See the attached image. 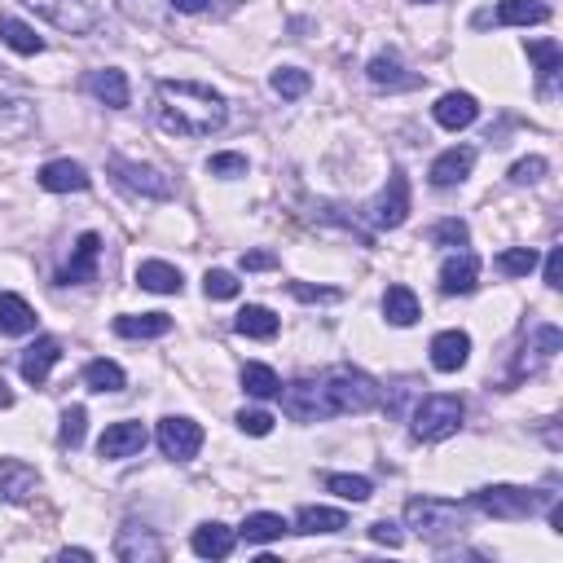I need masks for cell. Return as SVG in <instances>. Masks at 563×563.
I'll return each mask as SVG.
<instances>
[{
	"mask_svg": "<svg viewBox=\"0 0 563 563\" xmlns=\"http://www.w3.org/2000/svg\"><path fill=\"white\" fill-rule=\"evenodd\" d=\"M110 172H115V181L132 194H146V198H172L176 194V181L168 172L150 168V163H132V159H124V154L110 159Z\"/></svg>",
	"mask_w": 563,
	"mask_h": 563,
	"instance_id": "obj_7",
	"label": "cell"
},
{
	"mask_svg": "<svg viewBox=\"0 0 563 563\" xmlns=\"http://www.w3.org/2000/svg\"><path fill=\"white\" fill-rule=\"evenodd\" d=\"M36 181H40L49 194H80V190H88V172H84V163H75V159H53V163H44Z\"/></svg>",
	"mask_w": 563,
	"mask_h": 563,
	"instance_id": "obj_19",
	"label": "cell"
},
{
	"mask_svg": "<svg viewBox=\"0 0 563 563\" xmlns=\"http://www.w3.org/2000/svg\"><path fill=\"white\" fill-rule=\"evenodd\" d=\"M9 405H14V392H9V383L0 379V410H9Z\"/></svg>",
	"mask_w": 563,
	"mask_h": 563,
	"instance_id": "obj_50",
	"label": "cell"
},
{
	"mask_svg": "<svg viewBox=\"0 0 563 563\" xmlns=\"http://www.w3.org/2000/svg\"><path fill=\"white\" fill-rule=\"evenodd\" d=\"M58 559H93V550H62Z\"/></svg>",
	"mask_w": 563,
	"mask_h": 563,
	"instance_id": "obj_51",
	"label": "cell"
},
{
	"mask_svg": "<svg viewBox=\"0 0 563 563\" xmlns=\"http://www.w3.org/2000/svg\"><path fill=\"white\" fill-rule=\"evenodd\" d=\"M115 555L124 563H159L163 555H168V546L159 542V533H154V528L128 520L124 528H119V537H115Z\"/></svg>",
	"mask_w": 563,
	"mask_h": 563,
	"instance_id": "obj_10",
	"label": "cell"
},
{
	"mask_svg": "<svg viewBox=\"0 0 563 563\" xmlns=\"http://www.w3.org/2000/svg\"><path fill=\"white\" fill-rule=\"evenodd\" d=\"M366 212H370V220L379 229H401L405 225V216H410V181H405L401 168H392L388 185H383L379 198H374Z\"/></svg>",
	"mask_w": 563,
	"mask_h": 563,
	"instance_id": "obj_8",
	"label": "cell"
},
{
	"mask_svg": "<svg viewBox=\"0 0 563 563\" xmlns=\"http://www.w3.org/2000/svg\"><path fill=\"white\" fill-rule=\"evenodd\" d=\"M471 168H476V150L471 146H454L445 154H436L432 172H427V181L436 185V190H449V185H462L471 176Z\"/></svg>",
	"mask_w": 563,
	"mask_h": 563,
	"instance_id": "obj_15",
	"label": "cell"
},
{
	"mask_svg": "<svg viewBox=\"0 0 563 563\" xmlns=\"http://www.w3.org/2000/svg\"><path fill=\"white\" fill-rule=\"evenodd\" d=\"M563 278V251L559 247H550V256H546V286H550V291H559V282Z\"/></svg>",
	"mask_w": 563,
	"mask_h": 563,
	"instance_id": "obj_48",
	"label": "cell"
},
{
	"mask_svg": "<svg viewBox=\"0 0 563 563\" xmlns=\"http://www.w3.org/2000/svg\"><path fill=\"white\" fill-rule=\"evenodd\" d=\"M418 5H423V0H418Z\"/></svg>",
	"mask_w": 563,
	"mask_h": 563,
	"instance_id": "obj_52",
	"label": "cell"
},
{
	"mask_svg": "<svg viewBox=\"0 0 563 563\" xmlns=\"http://www.w3.org/2000/svg\"><path fill=\"white\" fill-rule=\"evenodd\" d=\"M58 361H62V344H58V339H53V335H40L36 344H31L27 352H22L18 370H22V379H27V383H36V388H40V383L49 379V370L58 366Z\"/></svg>",
	"mask_w": 563,
	"mask_h": 563,
	"instance_id": "obj_18",
	"label": "cell"
},
{
	"mask_svg": "<svg viewBox=\"0 0 563 563\" xmlns=\"http://www.w3.org/2000/svg\"><path fill=\"white\" fill-rule=\"evenodd\" d=\"M344 528H348V515L330 511V506H300V515H295V533H304V537L344 533Z\"/></svg>",
	"mask_w": 563,
	"mask_h": 563,
	"instance_id": "obj_25",
	"label": "cell"
},
{
	"mask_svg": "<svg viewBox=\"0 0 563 563\" xmlns=\"http://www.w3.org/2000/svg\"><path fill=\"white\" fill-rule=\"evenodd\" d=\"M234 330H238V335H247V339H273V335H278V317H273L264 304H247L234 317Z\"/></svg>",
	"mask_w": 563,
	"mask_h": 563,
	"instance_id": "obj_33",
	"label": "cell"
},
{
	"mask_svg": "<svg viewBox=\"0 0 563 563\" xmlns=\"http://www.w3.org/2000/svg\"><path fill=\"white\" fill-rule=\"evenodd\" d=\"M471 361V335L467 330H440L432 339V366L440 374H458Z\"/></svg>",
	"mask_w": 563,
	"mask_h": 563,
	"instance_id": "obj_16",
	"label": "cell"
},
{
	"mask_svg": "<svg viewBox=\"0 0 563 563\" xmlns=\"http://www.w3.org/2000/svg\"><path fill=\"white\" fill-rule=\"evenodd\" d=\"M273 264H278L273 251H242V269L247 273H264V269H273Z\"/></svg>",
	"mask_w": 563,
	"mask_h": 563,
	"instance_id": "obj_47",
	"label": "cell"
},
{
	"mask_svg": "<svg viewBox=\"0 0 563 563\" xmlns=\"http://www.w3.org/2000/svg\"><path fill=\"white\" fill-rule=\"evenodd\" d=\"M242 392L256 396V401H278V396H282L278 370H273V366H260V361L242 366Z\"/></svg>",
	"mask_w": 563,
	"mask_h": 563,
	"instance_id": "obj_30",
	"label": "cell"
},
{
	"mask_svg": "<svg viewBox=\"0 0 563 563\" xmlns=\"http://www.w3.org/2000/svg\"><path fill=\"white\" fill-rule=\"evenodd\" d=\"M146 423H132V418H124V423H110L102 440H97V454H102L106 462H119V458H137L141 449H146Z\"/></svg>",
	"mask_w": 563,
	"mask_h": 563,
	"instance_id": "obj_11",
	"label": "cell"
},
{
	"mask_svg": "<svg viewBox=\"0 0 563 563\" xmlns=\"http://www.w3.org/2000/svg\"><path fill=\"white\" fill-rule=\"evenodd\" d=\"M550 18L546 0H502L498 5V22L502 27H537V22Z\"/></svg>",
	"mask_w": 563,
	"mask_h": 563,
	"instance_id": "obj_31",
	"label": "cell"
},
{
	"mask_svg": "<svg viewBox=\"0 0 563 563\" xmlns=\"http://www.w3.org/2000/svg\"><path fill=\"white\" fill-rule=\"evenodd\" d=\"M546 168H550V163L542 159V154H533V159H520V163H515V168H511V181H515V185H533V181H542V176H546Z\"/></svg>",
	"mask_w": 563,
	"mask_h": 563,
	"instance_id": "obj_43",
	"label": "cell"
},
{
	"mask_svg": "<svg viewBox=\"0 0 563 563\" xmlns=\"http://www.w3.org/2000/svg\"><path fill=\"white\" fill-rule=\"evenodd\" d=\"M212 176H247V154H212L207 159Z\"/></svg>",
	"mask_w": 563,
	"mask_h": 563,
	"instance_id": "obj_42",
	"label": "cell"
},
{
	"mask_svg": "<svg viewBox=\"0 0 563 563\" xmlns=\"http://www.w3.org/2000/svg\"><path fill=\"white\" fill-rule=\"evenodd\" d=\"M36 330V308L22 295H0V335H31Z\"/></svg>",
	"mask_w": 563,
	"mask_h": 563,
	"instance_id": "obj_27",
	"label": "cell"
},
{
	"mask_svg": "<svg viewBox=\"0 0 563 563\" xmlns=\"http://www.w3.org/2000/svg\"><path fill=\"white\" fill-rule=\"evenodd\" d=\"M22 5H31L66 36H88V31L102 27V5L97 0H22Z\"/></svg>",
	"mask_w": 563,
	"mask_h": 563,
	"instance_id": "obj_6",
	"label": "cell"
},
{
	"mask_svg": "<svg viewBox=\"0 0 563 563\" xmlns=\"http://www.w3.org/2000/svg\"><path fill=\"white\" fill-rule=\"evenodd\" d=\"M432 115H436V124H440V128L458 132V128H471V124H476L480 102H476L471 93H445V97H440V102L432 106Z\"/></svg>",
	"mask_w": 563,
	"mask_h": 563,
	"instance_id": "obj_21",
	"label": "cell"
},
{
	"mask_svg": "<svg viewBox=\"0 0 563 563\" xmlns=\"http://www.w3.org/2000/svg\"><path fill=\"white\" fill-rule=\"evenodd\" d=\"M528 58L537 62V88H542V97H555L559 71H563V49L555 40H533L528 44Z\"/></svg>",
	"mask_w": 563,
	"mask_h": 563,
	"instance_id": "obj_22",
	"label": "cell"
},
{
	"mask_svg": "<svg viewBox=\"0 0 563 563\" xmlns=\"http://www.w3.org/2000/svg\"><path fill=\"white\" fill-rule=\"evenodd\" d=\"M370 542H379V546H388V550H396L405 542V533L396 528L392 520H379V524H370Z\"/></svg>",
	"mask_w": 563,
	"mask_h": 563,
	"instance_id": "obj_45",
	"label": "cell"
},
{
	"mask_svg": "<svg viewBox=\"0 0 563 563\" xmlns=\"http://www.w3.org/2000/svg\"><path fill=\"white\" fill-rule=\"evenodd\" d=\"M97 260H102V234H80L75 242L71 260H66V269L58 273V286H80V282H93L97 278Z\"/></svg>",
	"mask_w": 563,
	"mask_h": 563,
	"instance_id": "obj_13",
	"label": "cell"
},
{
	"mask_svg": "<svg viewBox=\"0 0 563 563\" xmlns=\"http://www.w3.org/2000/svg\"><path fill=\"white\" fill-rule=\"evenodd\" d=\"M0 40H5L14 53H22V58H31V53L44 49V40L36 36V27H27L22 18H0Z\"/></svg>",
	"mask_w": 563,
	"mask_h": 563,
	"instance_id": "obj_35",
	"label": "cell"
},
{
	"mask_svg": "<svg viewBox=\"0 0 563 563\" xmlns=\"http://www.w3.org/2000/svg\"><path fill=\"white\" fill-rule=\"evenodd\" d=\"M234 423H238L247 436H269V432H273V414H264V410H242Z\"/></svg>",
	"mask_w": 563,
	"mask_h": 563,
	"instance_id": "obj_44",
	"label": "cell"
},
{
	"mask_svg": "<svg viewBox=\"0 0 563 563\" xmlns=\"http://www.w3.org/2000/svg\"><path fill=\"white\" fill-rule=\"evenodd\" d=\"M88 93L97 97L102 106H110V110H124L128 106V75L124 71H115V66H102V71H88Z\"/></svg>",
	"mask_w": 563,
	"mask_h": 563,
	"instance_id": "obj_20",
	"label": "cell"
},
{
	"mask_svg": "<svg viewBox=\"0 0 563 563\" xmlns=\"http://www.w3.org/2000/svg\"><path fill=\"white\" fill-rule=\"evenodd\" d=\"M555 502V493H537V489H520V484H489V489H476L471 493V506L493 520H528L537 515L542 506Z\"/></svg>",
	"mask_w": 563,
	"mask_h": 563,
	"instance_id": "obj_4",
	"label": "cell"
},
{
	"mask_svg": "<svg viewBox=\"0 0 563 563\" xmlns=\"http://www.w3.org/2000/svg\"><path fill=\"white\" fill-rule=\"evenodd\" d=\"M172 330V317L168 313H124L115 317V335L124 339H159Z\"/></svg>",
	"mask_w": 563,
	"mask_h": 563,
	"instance_id": "obj_26",
	"label": "cell"
},
{
	"mask_svg": "<svg viewBox=\"0 0 563 563\" xmlns=\"http://www.w3.org/2000/svg\"><path fill=\"white\" fill-rule=\"evenodd\" d=\"M159 449H163V458H172V462H190L198 449H203V427L194 423V418H181V414H168L159 423Z\"/></svg>",
	"mask_w": 563,
	"mask_h": 563,
	"instance_id": "obj_9",
	"label": "cell"
},
{
	"mask_svg": "<svg viewBox=\"0 0 563 563\" xmlns=\"http://www.w3.org/2000/svg\"><path fill=\"white\" fill-rule=\"evenodd\" d=\"M366 75H370L374 88H414L418 84V75H405V66L396 53H379V58L366 66Z\"/></svg>",
	"mask_w": 563,
	"mask_h": 563,
	"instance_id": "obj_32",
	"label": "cell"
},
{
	"mask_svg": "<svg viewBox=\"0 0 563 563\" xmlns=\"http://www.w3.org/2000/svg\"><path fill=\"white\" fill-rule=\"evenodd\" d=\"M137 286L154 295H181V269L168 260H146L137 264Z\"/></svg>",
	"mask_w": 563,
	"mask_h": 563,
	"instance_id": "obj_24",
	"label": "cell"
},
{
	"mask_svg": "<svg viewBox=\"0 0 563 563\" xmlns=\"http://www.w3.org/2000/svg\"><path fill=\"white\" fill-rule=\"evenodd\" d=\"M326 489L339 493L344 502H370L374 498V484L366 476H326Z\"/></svg>",
	"mask_w": 563,
	"mask_h": 563,
	"instance_id": "obj_38",
	"label": "cell"
},
{
	"mask_svg": "<svg viewBox=\"0 0 563 563\" xmlns=\"http://www.w3.org/2000/svg\"><path fill=\"white\" fill-rule=\"evenodd\" d=\"M462 427V401L449 392H436V396H423L414 410V440H427V445H436V440H449Z\"/></svg>",
	"mask_w": 563,
	"mask_h": 563,
	"instance_id": "obj_5",
	"label": "cell"
},
{
	"mask_svg": "<svg viewBox=\"0 0 563 563\" xmlns=\"http://www.w3.org/2000/svg\"><path fill=\"white\" fill-rule=\"evenodd\" d=\"M269 84H273V93H278V97H286V102H295V97H304L308 88H313L308 71H300V66H278Z\"/></svg>",
	"mask_w": 563,
	"mask_h": 563,
	"instance_id": "obj_36",
	"label": "cell"
},
{
	"mask_svg": "<svg viewBox=\"0 0 563 563\" xmlns=\"http://www.w3.org/2000/svg\"><path fill=\"white\" fill-rule=\"evenodd\" d=\"M291 295L304 304H317V300H339L335 286H304V282H291Z\"/></svg>",
	"mask_w": 563,
	"mask_h": 563,
	"instance_id": "obj_46",
	"label": "cell"
},
{
	"mask_svg": "<svg viewBox=\"0 0 563 563\" xmlns=\"http://www.w3.org/2000/svg\"><path fill=\"white\" fill-rule=\"evenodd\" d=\"M383 317H388L392 326H414L418 317H423V308H418V295H414L405 282L388 286V295H383Z\"/></svg>",
	"mask_w": 563,
	"mask_h": 563,
	"instance_id": "obj_28",
	"label": "cell"
},
{
	"mask_svg": "<svg viewBox=\"0 0 563 563\" xmlns=\"http://www.w3.org/2000/svg\"><path fill=\"white\" fill-rule=\"evenodd\" d=\"M498 269L506 278H528V273L537 269V251L533 247H506L498 256Z\"/></svg>",
	"mask_w": 563,
	"mask_h": 563,
	"instance_id": "obj_39",
	"label": "cell"
},
{
	"mask_svg": "<svg viewBox=\"0 0 563 563\" xmlns=\"http://www.w3.org/2000/svg\"><path fill=\"white\" fill-rule=\"evenodd\" d=\"M563 348V335L559 326H533V335H528V344L520 348V357H515V374H537L546 370L550 361H555V352Z\"/></svg>",
	"mask_w": 563,
	"mask_h": 563,
	"instance_id": "obj_12",
	"label": "cell"
},
{
	"mask_svg": "<svg viewBox=\"0 0 563 563\" xmlns=\"http://www.w3.org/2000/svg\"><path fill=\"white\" fill-rule=\"evenodd\" d=\"M286 524L282 515H273V511H256V515H247L238 528V537L242 542H251V546H269V542H282V533H286Z\"/></svg>",
	"mask_w": 563,
	"mask_h": 563,
	"instance_id": "obj_29",
	"label": "cell"
},
{
	"mask_svg": "<svg viewBox=\"0 0 563 563\" xmlns=\"http://www.w3.org/2000/svg\"><path fill=\"white\" fill-rule=\"evenodd\" d=\"M84 383L93 392H124L128 388V374L115 366V361H106V357H97V361H88L84 366Z\"/></svg>",
	"mask_w": 563,
	"mask_h": 563,
	"instance_id": "obj_34",
	"label": "cell"
},
{
	"mask_svg": "<svg viewBox=\"0 0 563 563\" xmlns=\"http://www.w3.org/2000/svg\"><path fill=\"white\" fill-rule=\"evenodd\" d=\"M36 489H40V476H36V467H27V462H18V458H0V502H31L36 498Z\"/></svg>",
	"mask_w": 563,
	"mask_h": 563,
	"instance_id": "obj_14",
	"label": "cell"
},
{
	"mask_svg": "<svg viewBox=\"0 0 563 563\" xmlns=\"http://www.w3.org/2000/svg\"><path fill=\"white\" fill-rule=\"evenodd\" d=\"M427 238H432L436 247H467L471 229H467V220L449 216V220H436V225H432V234H427Z\"/></svg>",
	"mask_w": 563,
	"mask_h": 563,
	"instance_id": "obj_40",
	"label": "cell"
},
{
	"mask_svg": "<svg viewBox=\"0 0 563 563\" xmlns=\"http://www.w3.org/2000/svg\"><path fill=\"white\" fill-rule=\"evenodd\" d=\"M405 524L414 528L423 542H449L467 528V506L445 498H410L405 502Z\"/></svg>",
	"mask_w": 563,
	"mask_h": 563,
	"instance_id": "obj_3",
	"label": "cell"
},
{
	"mask_svg": "<svg viewBox=\"0 0 563 563\" xmlns=\"http://www.w3.org/2000/svg\"><path fill=\"white\" fill-rule=\"evenodd\" d=\"M476 278H480V256H471V251H458V256L440 264V291L445 295H471Z\"/></svg>",
	"mask_w": 563,
	"mask_h": 563,
	"instance_id": "obj_17",
	"label": "cell"
},
{
	"mask_svg": "<svg viewBox=\"0 0 563 563\" xmlns=\"http://www.w3.org/2000/svg\"><path fill=\"white\" fill-rule=\"evenodd\" d=\"M234 542H238L234 528H225L216 520L212 524H198L194 537H190V546H194L198 559H229V555H234Z\"/></svg>",
	"mask_w": 563,
	"mask_h": 563,
	"instance_id": "obj_23",
	"label": "cell"
},
{
	"mask_svg": "<svg viewBox=\"0 0 563 563\" xmlns=\"http://www.w3.org/2000/svg\"><path fill=\"white\" fill-rule=\"evenodd\" d=\"M154 119L172 137H212L225 128L229 106L216 88L198 80H159L154 84Z\"/></svg>",
	"mask_w": 563,
	"mask_h": 563,
	"instance_id": "obj_2",
	"label": "cell"
},
{
	"mask_svg": "<svg viewBox=\"0 0 563 563\" xmlns=\"http://www.w3.org/2000/svg\"><path fill=\"white\" fill-rule=\"evenodd\" d=\"M172 9H181V14H203V9H212V0H172Z\"/></svg>",
	"mask_w": 563,
	"mask_h": 563,
	"instance_id": "obj_49",
	"label": "cell"
},
{
	"mask_svg": "<svg viewBox=\"0 0 563 563\" xmlns=\"http://www.w3.org/2000/svg\"><path fill=\"white\" fill-rule=\"evenodd\" d=\"M84 427H88V410H84V405H71V410H62L58 445H62V449H80V445H84Z\"/></svg>",
	"mask_w": 563,
	"mask_h": 563,
	"instance_id": "obj_37",
	"label": "cell"
},
{
	"mask_svg": "<svg viewBox=\"0 0 563 563\" xmlns=\"http://www.w3.org/2000/svg\"><path fill=\"white\" fill-rule=\"evenodd\" d=\"M203 291H207V300H234V295L242 291V282L234 278V273H225V269H207Z\"/></svg>",
	"mask_w": 563,
	"mask_h": 563,
	"instance_id": "obj_41",
	"label": "cell"
},
{
	"mask_svg": "<svg viewBox=\"0 0 563 563\" xmlns=\"http://www.w3.org/2000/svg\"><path fill=\"white\" fill-rule=\"evenodd\" d=\"M379 405V383L357 366H330L322 374H304V379L282 388V410L295 423H326L339 414H366Z\"/></svg>",
	"mask_w": 563,
	"mask_h": 563,
	"instance_id": "obj_1",
	"label": "cell"
}]
</instances>
